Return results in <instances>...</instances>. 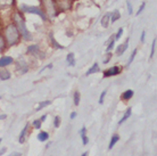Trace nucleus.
<instances>
[{
	"label": "nucleus",
	"instance_id": "f257e3e1",
	"mask_svg": "<svg viewBox=\"0 0 157 156\" xmlns=\"http://www.w3.org/2000/svg\"><path fill=\"white\" fill-rule=\"evenodd\" d=\"M14 21H15V26L17 28V30L22 33V35L24 37V39L31 40L32 37H31V34L29 33V31L26 30L25 21H24V18H23V16L21 15L19 13H15V14H14Z\"/></svg>",
	"mask_w": 157,
	"mask_h": 156
},
{
	"label": "nucleus",
	"instance_id": "f03ea898",
	"mask_svg": "<svg viewBox=\"0 0 157 156\" xmlns=\"http://www.w3.org/2000/svg\"><path fill=\"white\" fill-rule=\"evenodd\" d=\"M5 37L9 46H13L18 40V30L14 24H9L5 30Z\"/></svg>",
	"mask_w": 157,
	"mask_h": 156
},
{
	"label": "nucleus",
	"instance_id": "7ed1b4c3",
	"mask_svg": "<svg viewBox=\"0 0 157 156\" xmlns=\"http://www.w3.org/2000/svg\"><path fill=\"white\" fill-rule=\"evenodd\" d=\"M21 9H23L24 12H28V13H32V14H36V15H39L42 19H46V15H45V13L40 9V8H38V7H32V6H26V5H22L21 6Z\"/></svg>",
	"mask_w": 157,
	"mask_h": 156
},
{
	"label": "nucleus",
	"instance_id": "20e7f679",
	"mask_svg": "<svg viewBox=\"0 0 157 156\" xmlns=\"http://www.w3.org/2000/svg\"><path fill=\"white\" fill-rule=\"evenodd\" d=\"M42 2H43L45 9L47 10V14L49 15V17H54L56 15V8H55L54 0H43Z\"/></svg>",
	"mask_w": 157,
	"mask_h": 156
},
{
	"label": "nucleus",
	"instance_id": "39448f33",
	"mask_svg": "<svg viewBox=\"0 0 157 156\" xmlns=\"http://www.w3.org/2000/svg\"><path fill=\"white\" fill-rule=\"evenodd\" d=\"M118 73H120V68H118L117 66H113L112 68L105 71L104 77H105V78H107V77H113V75H116V74H118Z\"/></svg>",
	"mask_w": 157,
	"mask_h": 156
},
{
	"label": "nucleus",
	"instance_id": "423d86ee",
	"mask_svg": "<svg viewBox=\"0 0 157 156\" xmlns=\"http://www.w3.org/2000/svg\"><path fill=\"white\" fill-rule=\"evenodd\" d=\"M56 1H57V5L59 6V8L68 9L72 6V1L73 0H56Z\"/></svg>",
	"mask_w": 157,
	"mask_h": 156
},
{
	"label": "nucleus",
	"instance_id": "0eeeda50",
	"mask_svg": "<svg viewBox=\"0 0 157 156\" xmlns=\"http://www.w3.org/2000/svg\"><path fill=\"white\" fill-rule=\"evenodd\" d=\"M127 45H129V39H126L125 42H123L121 46H118V47H117V50H116L117 56H122V55H123V52L127 49Z\"/></svg>",
	"mask_w": 157,
	"mask_h": 156
},
{
	"label": "nucleus",
	"instance_id": "6e6552de",
	"mask_svg": "<svg viewBox=\"0 0 157 156\" xmlns=\"http://www.w3.org/2000/svg\"><path fill=\"white\" fill-rule=\"evenodd\" d=\"M85 131H87V129L83 126L82 129H81V131H80V135H81V138H82V142H83V145L85 146V145H88V142H89V139H88V137H87V135H85Z\"/></svg>",
	"mask_w": 157,
	"mask_h": 156
},
{
	"label": "nucleus",
	"instance_id": "1a4fd4ad",
	"mask_svg": "<svg viewBox=\"0 0 157 156\" xmlns=\"http://www.w3.org/2000/svg\"><path fill=\"white\" fill-rule=\"evenodd\" d=\"M109 22H110V14H105L104 17L101 18V25L104 28H108Z\"/></svg>",
	"mask_w": 157,
	"mask_h": 156
},
{
	"label": "nucleus",
	"instance_id": "9d476101",
	"mask_svg": "<svg viewBox=\"0 0 157 156\" xmlns=\"http://www.w3.org/2000/svg\"><path fill=\"white\" fill-rule=\"evenodd\" d=\"M12 63H13L12 57H2V58H0V67H3V66L12 64Z\"/></svg>",
	"mask_w": 157,
	"mask_h": 156
},
{
	"label": "nucleus",
	"instance_id": "9b49d317",
	"mask_svg": "<svg viewBox=\"0 0 157 156\" xmlns=\"http://www.w3.org/2000/svg\"><path fill=\"white\" fill-rule=\"evenodd\" d=\"M118 140H120V136H118V135H114V136L112 137V139H110L109 146H108V149H112V148L115 146V144H116V142H117Z\"/></svg>",
	"mask_w": 157,
	"mask_h": 156
},
{
	"label": "nucleus",
	"instance_id": "f8f14e48",
	"mask_svg": "<svg viewBox=\"0 0 157 156\" xmlns=\"http://www.w3.org/2000/svg\"><path fill=\"white\" fill-rule=\"evenodd\" d=\"M96 72H99V65H98L97 63H94V65H92V67H90V68L88 70V72H87V75H90V74H92V73H96Z\"/></svg>",
	"mask_w": 157,
	"mask_h": 156
},
{
	"label": "nucleus",
	"instance_id": "ddd939ff",
	"mask_svg": "<svg viewBox=\"0 0 157 156\" xmlns=\"http://www.w3.org/2000/svg\"><path fill=\"white\" fill-rule=\"evenodd\" d=\"M9 78H10V74H9L8 71H6V70H1V71H0V79H1L2 81L8 80Z\"/></svg>",
	"mask_w": 157,
	"mask_h": 156
},
{
	"label": "nucleus",
	"instance_id": "4468645a",
	"mask_svg": "<svg viewBox=\"0 0 157 156\" xmlns=\"http://www.w3.org/2000/svg\"><path fill=\"white\" fill-rule=\"evenodd\" d=\"M14 3V0H0V8H5L8 6H12Z\"/></svg>",
	"mask_w": 157,
	"mask_h": 156
},
{
	"label": "nucleus",
	"instance_id": "2eb2a0df",
	"mask_svg": "<svg viewBox=\"0 0 157 156\" xmlns=\"http://www.w3.org/2000/svg\"><path fill=\"white\" fill-rule=\"evenodd\" d=\"M131 113H132V110H131V108H127V109H126V113H125V114H124V116H123V117H122V119L120 120V122H118V124H122L123 122H125L126 120H127V119L130 117V115H131Z\"/></svg>",
	"mask_w": 157,
	"mask_h": 156
},
{
	"label": "nucleus",
	"instance_id": "dca6fc26",
	"mask_svg": "<svg viewBox=\"0 0 157 156\" xmlns=\"http://www.w3.org/2000/svg\"><path fill=\"white\" fill-rule=\"evenodd\" d=\"M48 138H49V135H48V132H45V131H42L38 135V139L40 141H46L48 140Z\"/></svg>",
	"mask_w": 157,
	"mask_h": 156
},
{
	"label": "nucleus",
	"instance_id": "f3484780",
	"mask_svg": "<svg viewBox=\"0 0 157 156\" xmlns=\"http://www.w3.org/2000/svg\"><path fill=\"white\" fill-rule=\"evenodd\" d=\"M67 63L70 66H74L75 65V61H74V54H68L67 55Z\"/></svg>",
	"mask_w": 157,
	"mask_h": 156
},
{
	"label": "nucleus",
	"instance_id": "a211bd4d",
	"mask_svg": "<svg viewBox=\"0 0 157 156\" xmlns=\"http://www.w3.org/2000/svg\"><path fill=\"white\" fill-rule=\"evenodd\" d=\"M26 129H28V125L22 130V132H21V135H19V138H18V141L21 142V144H23L24 141H25V133H26Z\"/></svg>",
	"mask_w": 157,
	"mask_h": 156
},
{
	"label": "nucleus",
	"instance_id": "6ab92c4d",
	"mask_svg": "<svg viewBox=\"0 0 157 156\" xmlns=\"http://www.w3.org/2000/svg\"><path fill=\"white\" fill-rule=\"evenodd\" d=\"M132 96H133V91H132V90H127V91H125L124 94L122 95V98H123L124 100H129V99L132 98Z\"/></svg>",
	"mask_w": 157,
	"mask_h": 156
},
{
	"label": "nucleus",
	"instance_id": "aec40b11",
	"mask_svg": "<svg viewBox=\"0 0 157 156\" xmlns=\"http://www.w3.org/2000/svg\"><path fill=\"white\" fill-rule=\"evenodd\" d=\"M120 17H121L120 12H118V10H115L113 14H110V21H112V22H115V21H117Z\"/></svg>",
	"mask_w": 157,
	"mask_h": 156
},
{
	"label": "nucleus",
	"instance_id": "412c9836",
	"mask_svg": "<svg viewBox=\"0 0 157 156\" xmlns=\"http://www.w3.org/2000/svg\"><path fill=\"white\" fill-rule=\"evenodd\" d=\"M48 105H50V100H46V101H42V103H40V105L38 106V108L36 110H41V109L43 108V107H46Z\"/></svg>",
	"mask_w": 157,
	"mask_h": 156
},
{
	"label": "nucleus",
	"instance_id": "4be33fe9",
	"mask_svg": "<svg viewBox=\"0 0 157 156\" xmlns=\"http://www.w3.org/2000/svg\"><path fill=\"white\" fill-rule=\"evenodd\" d=\"M74 104H75L76 106L80 104V94H78V91H75V92H74Z\"/></svg>",
	"mask_w": 157,
	"mask_h": 156
},
{
	"label": "nucleus",
	"instance_id": "5701e85b",
	"mask_svg": "<svg viewBox=\"0 0 157 156\" xmlns=\"http://www.w3.org/2000/svg\"><path fill=\"white\" fill-rule=\"evenodd\" d=\"M155 48H156V39H154V42H153V46H151V52H150V58L154 57V54H155Z\"/></svg>",
	"mask_w": 157,
	"mask_h": 156
},
{
	"label": "nucleus",
	"instance_id": "b1692460",
	"mask_svg": "<svg viewBox=\"0 0 157 156\" xmlns=\"http://www.w3.org/2000/svg\"><path fill=\"white\" fill-rule=\"evenodd\" d=\"M137 55V49H134L133 51H132V54H131V57H130V59H129V63H127V65H130L131 63L133 62V59H134V56Z\"/></svg>",
	"mask_w": 157,
	"mask_h": 156
},
{
	"label": "nucleus",
	"instance_id": "393cba45",
	"mask_svg": "<svg viewBox=\"0 0 157 156\" xmlns=\"http://www.w3.org/2000/svg\"><path fill=\"white\" fill-rule=\"evenodd\" d=\"M38 50H39V48H38V46H30V47L28 48V51H29V52H32V51L36 52Z\"/></svg>",
	"mask_w": 157,
	"mask_h": 156
},
{
	"label": "nucleus",
	"instance_id": "a878e982",
	"mask_svg": "<svg viewBox=\"0 0 157 156\" xmlns=\"http://www.w3.org/2000/svg\"><path fill=\"white\" fill-rule=\"evenodd\" d=\"M33 125H34L35 129H40V128H41V121H40V120H35V121L33 122Z\"/></svg>",
	"mask_w": 157,
	"mask_h": 156
},
{
	"label": "nucleus",
	"instance_id": "bb28decb",
	"mask_svg": "<svg viewBox=\"0 0 157 156\" xmlns=\"http://www.w3.org/2000/svg\"><path fill=\"white\" fill-rule=\"evenodd\" d=\"M126 5H127V12H129V14H132L133 13V10H132V5H131V2L127 0L126 1Z\"/></svg>",
	"mask_w": 157,
	"mask_h": 156
},
{
	"label": "nucleus",
	"instance_id": "cd10ccee",
	"mask_svg": "<svg viewBox=\"0 0 157 156\" xmlns=\"http://www.w3.org/2000/svg\"><path fill=\"white\" fill-rule=\"evenodd\" d=\"M105 96H106V90H104L101 95H100V98H99V104H103L104 103V98H105Z\"/></svg>",
	"mask_w": 157,
	"mask_h": 156
},
{
	"label": "nucleus",
	"instance_id": "c85d7f7f",
	"mask_svg": "<svg viewBox=\"0 0 157 156\" xmlns=\"http://www.w3.org/2000/svg\"><path fill=\"white\" fill-rule=\"evenodd\" d=\"M61 124V117L59 116H56L55 117V128H58Z\"/></svg>",
	"mask_w": 157,
	"mask_h": 156
},
{
	"label": "nucleus",
	"instance_id": "c756f323",
	"mask_svg": "<svg viewBox=\"0 0 157 156\" xmlns=\"http://www.w3.org/2000/svg\"><path fill=\"white\" fill-rule=\"evenodd\" d=\"M5 48V40L2 39V37L0 35V50H2Z\"/></svg>",
	"mask_w": 157,
	"mask_h": 156
},
{
	"label": "nucleus",
	"instance_id": "7c9ffc66",
	"mask_svg": "<svg viewBox=\"0 0 157 156\" xmlns=\"http://www.w3.org/2000/svg\"><path fill=\"white\" fill-rule=\"evenodd\" d=\"M114 40H110V42H109V45H108V47H107V51H110L113 48H114Z\"/></svg>",
	"mask_w": 157,
	"mask_h": 156
},
{
	"label": "nucleus",
	"instance_id": "2f4dec72",
	"mask_svg": "<svg viewBox=\"0 0 157 156\" xmlns=\"http://www.w3.org/2000/svg\"><path fill=\"white\" fill-rule=\"evenodd\" d=\"M122 33H123V30H122V29H120L118 32H117V34L115 35V39H116V40H117V39H120V38H121V35H122Z\"/></svg>",
	"mask_w": 157,
	"mask_h": 156
},
{
	"label": "nucleus",
	"instance_id": "473e14b6",
	"mask_svg": "<svg viewBox=\"0 0 157 156\" xmlns=\"http://www.w3.org/2000/svg\"><path fill=\"white\" fill-rule=\"evenodd\" d=\"M145 6H146V3H145V2H142V3H141V6H140V8H139V10L137 12V15H139V14L141 13L142 10H143V8H145Z\"/></svg>",
	"mask_w": 157,
	"mask_h": 156
},
{
	"label": "nucleus",
	"instance_id": "72a5a7b5",
	"mask_svg": "<svg viewBox=\"0 0 157 156\" xmlns=\"http://www.w3.org/2000/svg\"><path fill=\"white\" fill-rule=\"evenodd\" d=\"M145 35H146V33H145V31H142V33H141V41H145Z\"/></svg>",
	"mask_w": 157,
	"mask_h": 156
},
{
	"label": "nucleus",
	"instance_id": "f704fd0d",
	"mask_svg": "<svg viewBox=\"0 0 157 156\" xmlns=\"http://www.w3.org/2000/svg\"><path fill=\"white\" fill-rule=\"evenodd\" d=\"M75 116H76V113H75V112H73V113L71 114V119H74Z\"/></svg>",
	"mask_w": 157,
	"mask_h": 156
},
{
	"label": "nucleus",
	"instance_id": "c9c22d12",
	"mask_svg": "<svg viewBox=\"0 0 157 156\" xmlns=\"http://www.w3.org/2000/svg\"><path fill=\"white\" fill-rule=\"evenodd\" d=\"M110 57H112V56H110V54H108V57H107V58L105 59V62H104V63L106 64V63H107V62H108V61H109V59H110Z\"/></svg>",
	"mask_w": 157,
	"mask_h": 156
},
{
	"label": "nucleus",
	"instance_id": "e433bc0d",
	"mask_svg": "<svg viewBox=\"0 0 157 156\" xmlns=\"http://www.w3.org/2000/svg\"><path fill=\"white\" fill-rule=\"evenodd\" d=\"M6 152V148H2L1 150H0V155H3V153Z\"/></svg>",
	"mask_w": 157,
	"mask_h": 156
},
{
	"label": "nucleus",
	"instance_id": "4c0bfd02",
	"mask_svg": "<svg viewBox=\"0 0 157 156\" xmlns=\"http://www.w3.org/2000/svg\"><path fill=\"white\" fill-rule=\"evenodd\" d=\"M9 156H21V154L19 153H13V154H10Z\"/></svg>",
	"mask_w": 157,
	"mask_h": 156
},
{
	"label": "nucleus",
	"instance_id": "58836bf2",
	"mask_svg": "<svg viewBox=\"0 0 157 156\" xmlns=\"http://www.w3.org/2000/svg\"><path fill=\"white\" fill-rule=\"evenodd\" d=\"M46 117H47V115H43V116L41 117V120H40V121H41V122H42V121H45V120H46Z\"/></svg>",
	"mask_w": 157,
	"mask_h": 156
},
{
	"label": "nucleus",
	"instance_id": "ea45409f",
	"mask_svg": "<svg viewBox=\"0 0 157 156\" xmlns=\"http://www.w3.org/2000/svg\"><path fill=\"white\" fill-rule=\"evenodd\" d=\"M3 119H6V115L3 114V115H0V120H3Z\"/></svg>",
	"mask_w": 157,
	"mask_h": 156
},
{
	"label": "nucleus",
	"instance_id": "a19ab883",
	"mask_svg": "<svg viewBox=\"0 0 157 156\" xmlns=\"http://www.w3.org/2000/svg\"><path fill=\"white\" fill-rule=\"evenodd\" d=\"M81 156H88V152H85V153H83Z\"/></svg>",
	"mask_w": 157,
	"mask_h": 156
},
{
	"label": "nucleus",
	"instance_id": "79ce46f5",
	"mask_svg": "<svg viewBox=\"0 0 157 156\" xmlns=\"http://www.w3.org/2000/svg\"><path fill=\"white\" fill-rule=\"evenodd\" d=\"M1 141H2V139H1V138H0V144H1Z\"/></svg>",
	"mask_w": 157,
	"mask_h": 156
}]
</instances>
